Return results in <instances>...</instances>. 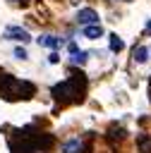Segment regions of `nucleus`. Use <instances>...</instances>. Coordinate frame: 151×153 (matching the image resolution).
Segmentation results:
<instances>
[{"label":"nucleus","instance_id":"1","mask_svg":"<svg viewBox=\"0 0 151 153\" xmlns=\"http://www.w3.org/2000/svg\"><path fill=\"white\" fill-rule=\"evenodd\" d=\"M0 91L7 100H12V98L17 100V98H31L36 86L31 81H24V79H17V76H5L0 81Z\"/></svg>","mask_w":151,"mask_h":153},{"label":"nucleus","instance_id":"2","mask_svg":"<svg viewBox=\"0 0 151 153\" xmlns=\"http://www.w3.org/2000/svg\"><path fill=\"white\" fill-rule=\"evenodd\" d=\"M77 22L84 24V26H86V24H96V22H98V14H96V10H89V7H86V10H81V12L77 14Z\"/></svg>","mask_w":151,"mask_h":153},{"label":"nucleus","instance_id":"3","mask_svg":"<svg viewBox=\"0 0 151 153\" xmlns=\"http://www.w3.org/2000/svg\"><path fill=\"white\" fill-rule=\"evenodd\" d=\"M5 36H7V38H14V41H22V43L29 41V33H26L22 26H7V29H5Z\"/></svg>","mask_w":151,"mask_h":153},{"label":"nucleus","instance_id":"4","mask_svg":"<svg viewBox=\"0 0 151 153\" xmlns=\"http://www.w3.org/2000/svg\"><path fill=\"white\" fill-rule=\"evenodd\" d=\"M84 36H86V38H101V36H103V29H101L98 24H86V26H84Z\"/></svg>","mask_w":151,"mask_h":153},{"label":"nucleus","instance_id":"5","mask_svg":"<svg viewBox=\"0 0 151 153\" xmlns=\"http://www.w3.org/2000/svg\"><path fill=\"white\" fill-rule=\"evenodd\" d=\"M38 43H41V45H46V48H53V50H55L62 41H60L58 36H41V38H38Z\"/></svg>","mask_w":151,"mask_h":153},{"label":"nucleus","instance_id":"6","mask_svg":"<svg viewBox=\"0 0 151 153\" xmlns=\"http://www.w3.org/2000/svg\"><path fill=\"white\" fill-rule=\"evenodd\" d=\"M79 146H81V139H72L62 146V153H79Z\"/></svg>","mask_w":151,"mask_h":153},{"label":"nucleus","instance_id":"7","mask_svg":"<svg viewBox=\"0 0 151 153\" xmlns=\"http://www.w3.org/2000/svg\"><path fill=\"white\" fill-rule=\"evenodd\" d=\"M149 55H151V50H149V48H144V45H139V48L134 50V60H137V62H146V60H149Z\"/></svg>","mask_w":151,"mask_h":153},{"label":"nucleus","instance_id":"8","mask_svg":"<svg viewBox=\"0 0 151 153\" xmlns=\"http://www.w3.org/2000/svg\"><path fill=\"white\" fill-rule=\"evenodd\" d=\"M70 60H72L74 65H84V62L89 60V53H79V50H77V53H74V55H72Z\"/></svg>","mask_w":151,"mask_h":153},{"label":"nucleus","instance_id":"9","mask_svg":"<svg viewBox=\"0 0 151 153\" xmlns=\"http://www.w3.org/2000/svg\"><path fill=\"white\" fill-rule=\"evenodd\" d=\"M110 48H113L115 53H117V50H122V41H120L115 33H110Z\"/></svg>","mask_w":151,"mask_h":153},{"label":"nucleus","instance_id":"10","mask_svg":"<svg viewBox=\"0 0 151 153\" xmlns=\"http://www.w3.org/2000/svg\"><path fill=\"white\" fill-rule=\"evenodd\" d=\"M14 57H19V60H24V57H26V53H24V48H17V50H14Z\"/></svg>","mask_w":151,"mask_h":153},{"label":"nucleus","instance_id":"11","mask_svg":"<svg viewBox=\"0 0 151 153\" xmlns=\"http://www.w3.org/2000/svg\"><path fill=\"white\" fill-rule=\"evenodd\" d=\"M58 60H60V57H58V53H55V50H53V53H50V55H48V62H50V65H55V62H58Z\"/></svg>","mask_w":151,"mask_h":153},{"label":"nucleus","instance_id":"12","mask_svg":"<svg viewBox=\"0 0 151 153\" xmlns=\"http://www.w3.org/2000/svg\"><path fill=\"white\" fill-rule=\"evenodd\" d=\"M139 146H141V148H144V151H146V148H149V151H151V141H146V139H141V141H139Z\"/></svg>","mask_w":151,"mask_h":153},{"label":"nucleus","instance_id":"13","mask_svg":"<svg viewBox=\"0 0 151 153\" xmlns=\"http://www.w3.org/2000/svg\"><path fill=\"white\" fill-rule=\"evenodd\" d=\"M10 2H14V5H24L26 0H10Z\"/></svg>","mask_w":151,"mask_h":153},{"label":"nucleus","instance_id":"14","mask_svg":"<svg viewBox=\"0 0 151 153\" xmlns=\"http://www.w3.org/2000/svg\"><path fill=\"white\" fill-rule=\"evenodd\" d=\"M146 31H149V33H151V24H146Z\"/></svg>","mask_w":151,"mask_h":153}]
</instances>
